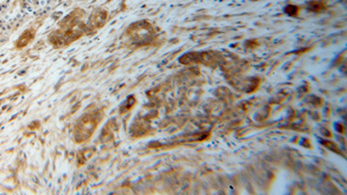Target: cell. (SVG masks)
<instances>
[{
    "label": "cell",
    "instance_id": "1",
    "mask_svg": "<svg viewBox=\"0 0 347 195\" xmlns=\"http://www.w3.org/2000/svg\"><path fill=\"white\" fill-rule=\"evenodd\" d=\"M100 116L96 114H87L80 119L79 123L76 124V139L79 142H84L88 139L93 133L99 123Z\"/></svg>",
    "mask_w": 347,
    "mask_h": 195
},
{
    "label": "cell",
    "instance_id": "2",
    "mask_svg": "<svg viewBox=\"0 0 347 195\" xmlns=\"http://www.w3.org/2000/svg\"><path fill=\"white\" fill-rule=\"evenodd\" d=\"M32 38H33V33H32V32H24V34L22 35V36L20 37L19 41H18L19 47H24L25 45H27L29 42H30Z\"/></svg>",
    "mask_w": 347,
    "mask_h": 195
}]
</instances>
